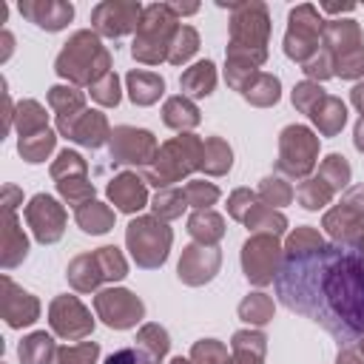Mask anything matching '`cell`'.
I'll return each mask as SVG.
<instances>
[{
  "label": "cell",
  "instance_id": "6da1fadb",
  "mask_svg": "<svg viewBox=\"0 0 364 364\" xmlns=\"http://www.w3.org/2000/svg\"><path fill=\"white\" fill-rule=\"evenodd\" d=\"M279 301L324 327L338 344L364 336V253L347 242H324L299 228L276 270Z\"/></svg>",
  "mask_w": 364,
  "mask_h": 364
},
{
  "label": "cell",
  "instance_id": "7a4b0ae2",
  "mask_svg": "<svg viewBox=\"0 0 364 364\" xmlns=\"http://www.w3.org/2000/svg\"><path fill=\"white\" fill-rule=\"evenodd\" d=\"M222 9H230V46L228 60H245V63H264L267 57V34H270V14L267 6L259 0L250 3H219Z\"/></svg>",
  "mask_w": 364,
  "mask_h": 364
},
{
  "label": "cell",
  "instance_id": "3957f363",
  "mask_svg": "<svg viewBox=\"0 0 364 364\" xmlns=\"http://www.w3.org/2000/svg\"><path fill=\"white\" fill-rule=\"evenodd\" d=\"M179 17L171 9V3H151L142 11V20L136 26V37L131 46V54L139 63L156 65L162 60H168V51L173 46V37L179 31Z\"/></svg>",
  "mask_w": 364,
  "mask_h": 364
},
{
  "label": "cell",
  "instance_id": "277c9868",
  "mask_svg": "<svg viewBox=\"0 0 364 364\" xmlns=\"http://www.w3.org/2000/svg\"><path fill=\"white\" fill-rule=\"evenodd\" d=\"M111 54L94 31H77L57 57V74L71 82H97L108 74Z\"/></svg>",
  "mask_w": 364,
  "mask_h": 364
},
{
  "label": "cell",
  "instance_id": "5b68a950",
  "mask_svg": "<svg viewBox=\"0 0 364 364\" xmlns=\"http://www.w3.org/2000/svg\"><path fill=\"white\" fill-rule=\"evenodd\" d=\"M321 40L324 51L333 57V74L341 80L364 74V40L355 20H327Z\"/></svg>",
  "mask_w": 364,
  "mask_h": 364
},
{
  "label": "cell",
  "instance_id": "8992f818",
  "mask_svg": "<svg viewBox=\"0 0 364 364\" xmlns=\"http://www.w3.org/2000/svg\"><path fill=\"white\" fill-rule=\"evenodd\" d=\"M287 23H290V26H287V34H284V54H287L290 60L307 63L310 57H316V54L321 51L318 37H321L327 20L318 17L316 6L301 3V6H296V9L290 11Z\"/></svg>",
  "mask_w": 364,
  "mask_h": 364
},
{
  "label": "cell",
  "instance_id": "52a82bcc",
  "mask_svg": "<svg viewBox=\"0 0 364 364\" xmlns=\"http://www.w3.org/2000/svg\"><path fill=\"white\" fill-rule=\"evenodd\" d=\"M125 239H128L131 256L136 259L139 267H156L168 256L171 230L162 222H156V219H134L128 225Z\"/></svg>",
  "mask_w": 364,
  "mask_h": 364
},
{
  "label": "cell",
  "instance_id": "ba28073f",
  "mask_svg": "<svg viewBox=\"0 0 364 364\" xmlns=\"http://www.w3.org/2000/svg\"><path fill=\"white\" fill-rule=\"evenodd\" d=\"M199 151H202V145H199L196 136L171 139V142L159 151L156 165L148 168V179H151L154 185H168V182L185 176L188 171H193V168L199 165V162H196V159H202Z\"/></svg>",
  "mask_w": 364,
  "mask_h": 364
},
{
  "label": "cell",
  "instance_id": "9c48e42d",
  "mask_svg": "<svg viewBox=\"0 0 364 364\" xmlns=\"http://www.w3.org/2000/svg\"><path fill=\"white\" fill-rule=\"evenodd\" d=\"M142 11H145V6H139L134 0H105V3H97L94 6L91 23H94L97 34L117 40V37H122L131 28L139 26Z\"/></svg>",
  "mask_w": 364,
  "mask_h": 364
},
{
  "label": "cell",
  "instance_id": "30bf717a",
  "mask_svg": "<svg viewBox=\"0 0 364 364\" xmlns=\"http://www.w3.org/2000/svg\"><path fill=\"white\" fill-rule=\"evenodd\" d=\"M316 151H318L316 136L304 125H290L282 134V159H279V168L287 171V173H293V176H304L313 168V162H316Z\"/></svg>",
  "mask_w": 364,
  "mask_h": 364
},
{
  "label": "cell",
  "instance_id": "8fae6325",
  "mask_svg": "<svg viewBox=\"0 0 364 364\" xmlns=\"http://www.w3.org/2000/svg\"><path fill=\"white\" fill-rule=\"evenodd\" d=\"M242 262H245V276H247L250 282H256V284L273 282V279H276V270H279V262H282L276 239H270V236H256V239H250V242L245 245Z\"/></svg>",
  "mask_w": 364,
  "mask_h": 364
},
{
  "label": "cell",
  "instance_id": "7c38bea8",
  "mask_svg": "<svg viewBox=\"0 0 364 364\" xmlns=\"http://www.w3.org/2000/svg\"><path fill=\"white\" fill-rule=\"evenodd\" d=\"M97 313L111 327H131V324H136L142 318L145 307L128 290H105V293L97 296Z\"/></svg>",
  "mask_w": 364,
  "mask_h": 364
},
{
  "label": "cell",
  "instance_id": "4fadbf2b",
  "mask_svg": "<svg viewBox=\"0 0 364 364\" xmlns=\"http://www.w3.org/2000/svg\"><path fill=\"white\" fill-rule=\"evenodd\" d=\"M156 142L148 131H139V128H117L111 134V156L114 162H148L151 154H154Z\"/></svg>",
  "mask_w": 364,
  "mask_h": 364
},
{
  "label": "cell",
  "instance_id": "5bb4252c",
  "mask_svg": "<svg viewBox=\"0 0 364 364\" xmlns=\"http://www.w3.org/2000/svg\"><path fill=\"white\" fill-rule=\"evenodd\" d=\"M20 14L26 20H31L34 26L46 28V31H60L71 23L74 6L65 3V0H23Z\"/></svg>",
  "mask_w": 364,
  "mask_h": 364
},
{
  "label": "cell",
  "instance_id": "9a60e30c",
  "mask_svg": "<svg viewBox=\"0 0 364 364\" xmlns=\"http://www.w3.org/2000/svg\"><path fill=\"white\" fill-rule=\"evenodd\" d=\"M26 216H28V222H31V228H34V233H37L40 242H54V239H60L65 216H63L60 205H57L51 196H43V193L34 196L31 205H28V210H26Z\"/></svg>",
  "mask_w": 364,
  "mask_h": 364
},
{
  "label": "cell",
  "instance_id": "2e32d148",
  "mask_svg": "<svg viewBox=\"0 0 364 364\" xmlns=\"http://www.w3.org/2000/svg\"><path fill=\"white\" fill-rule=\"evenodd\" d=\"M51 324L60 336H68V338H80L91 330V318L85 307L71 296H63L51 304Z\"/></svg>",
  "mask_w": 364,
  "mask_h": 364
},
{
  "label": "cell",
  "instance_id": "e0dca14e",
  "mask_svg": "<svg viewBox=\"0 0 364 364\" xmlns=\"http://www.w3.org/2000/svg\"><path fill=\"white\" fill-rule=\"evenodd\" d=\"M219 267V253L210 247H188L182 262H179V279L188 284H202L208 282Z\"/></svg>",
  "mask_w": 364,
  "mask_h": 364
},
{
  "label": "cell",
  "instance_id": "ac0fdd59",
  "mask_svg": "<svg viewBox=\"0 0 364 364\" xmlns=\"http://www.w3.org/2000/svg\"><path fill=\"white\" fill-rule=\"evenodd\" d=\"M108 196H111V202H114L119 210L134 213V210H139V208L145 205V185H142L136 176L122 173V176H117V179L108 185Z\"/></svg>",
  "mask_w": 364,
  "mask_h": 364
},
{
  "label": "cell",
  "instance_id": "d6986e66",
  "mask_svg": "<svg viewBox=\"0 0 364 364\" xmlns=\"http://www.w3.org/2000/svg\"><path fill=\"white\" fill-rule=\"evenodd\" d=\"M6 318L11 327H20V324H31L37 318V301L28 296V293H20L14 290V284L6 279Z\"/></svg>",
  "mask_w": 364,
  "mask_h": 364
},
{
  "label": "cell",
  "instance_id": "ffe728a7",
  "mask_svg": "<svg viewBox=\"0 0 364 364\" xmlns=\"http://www.w3.org/2000/svg\"><path fill=\"white\" fill-rule=\"evenodd\" d=\"M310 117H313V122L330 136V134H336V131L344 125L347 111H344V102H341V100H336V97H321V100L310 108Z\"/></svg>",
  "mask_w": 364,
  "mask_h": 364
},
{
  "label": "cell",
  "instance_id": "44dd1931",
  "mask_svg": "<svg viewBox=\"0 0 364 364\" xmlns=\"http://www.w3.org/2000/svg\"><path fill=\"white\" fill-rule=\"evenodd\" d=\"M162 88H165L162 77H156V74H151V71H131V74H128V91H131V100H134L136 105H151V102H156L159 94H162Z\"/></svg>",
  "mask_w": 364,
  "mask_h": 364
},
{
  "label": "cell",
  "instance_id": "7402d4cb",
  "mask_svg": "<svg viewBox=\"0 0 364 364\" xmlns=\"http://www.w3.org/2000/svg\"><path fill=\"white\" fill-rule=\"evenodd\" d=\"M216 85V68L210 60H202L196 65H191L185 74H182V88L191 94V97H208Z\"/></svg>",
  "mask_w": 364,
  "mask_h": 364
},
{
  "label": "cell",
  "instance_id": "603a6c76",
  "mask_svg": "<svg viewBox=\"0 0 364 364\" xmlns=\"http://www.w3.org/2000/svg\"><path fill=\"white\" fill-rule=\"evenodd\" d=\"M48 100H51V105L60 111V131L65 134V131H68V125H71V119H74V114H77V111H82V94H80V91H74V88L54 85V88H51V94H48Z\"/></svg>",
  "mask_w": 364,
  "mask_h": 364
},
{
  "label": "cell",
  "instance_id": "cb8c5ba5",
  "mask_svg": "<svg viewBox=\"0 0 364 364\" xmlns=\"http://www.w3.org/2000/svg\"><path fill=\"white\" fill-rule=\"evenodd\" d=\"M105 117L102 114H97V111H82V125H74L71 131H68V136L71 139H77L80 145H91V148H97V145H102V139H105Z\"/></svg>",
  "mask_w": 364,
  "mask_h": 364
},
{
  "label": "cell",
  "instance_id": "d4e9b609",
  "mask_svg": "<svg viewBox=\"0 0 364 364\" xmlns=\"http://www.w3.org/2000/svg\"><path fill=\"white\" fill-rule=\"evenodd\" d=\"M68 279H71V284H74L77 290H91V287H97V282L105 279L97 253H94V256H80V259H74V264H71V270H68Z\"/></svg>",
  "mask_w": 364,
  "mask_h": 364
},
{
  "label": "cell",
  "instance_id": "484cf974",
  "mask_svg": "<svg viewBox=\"0 0 364 364\" xmlns=\"http://www.w3.org/2000/svg\"><path fill=\"white\" fill-rule=\"evenodd\" d=\"M245 100H250L253 105H270L279 100V80L273 74H256L245 88H242Z\"/></svg>",
  "mask_w": 364,
  "mask_h": 364
},
{
  "label": "cell",
  "instance_id": "4316f807",
  "mask_svg": "<svg viewBox=\"0 0 364 364\" xmlns=\"http://www.w3.org/2000/svg\"><path fill=\"white\" fill-rule=\"evenodd\" d=\"M77 222H80V228H82L85 233H105V230L111 228L114 216H111V210L102 208L100 202H85V205L77 208Z\"/></svg>",
  "mask_w": 364,
  "mask_h": 364
},
{
  "label": "cell",
  "instance_id": "83f0119b",
  "mask_svg": "<svg viewBox=\"0 0 364 364\" xmlns=\"http://www.w3.org/2000/svg\"><path fill=\"white\" fill-rule=\"evenodd\" d=\"M165 122L171 128H193L199 122V111L191 100L185 97H171L165 102Z\"/></svg>",
  "mask_w": 364,
  "mask_h": 364
},
{
  "label": "cell",
  "instance_id": "f1b7e54d",
  "mask_svg": "<svg viewBox=\"0 0 364 364\" xmlns=\"http://www.w3.org/2000/svg\"><path fill=\"white\" fill-rule=\"evenodd\" d=\"M233 350H236V358L230 364H262L264 338L259 333H236L233 336Z\"/></svg>",
  "mask_w": 364,
  "mask_h": 364
},
{
  "label": "cell",
  "instance_id": "f546056e",
  "mask_svg": "<svg viewBox=\"0 0 364 364\" xmlns=\"http://www.w3.org/2000/svg\"><path fill=\"white\" fill-rule=\"evenodd\" d=\"M196 48H199V34H196V28L179 26V31H176V37H173V46H171V51H168V60H171L173 65H182V63H188V60L196 54Z\"/></svg>",
  "mask_w": 364,
  "mask_h": 364
},
{
  "label": "cell",
  "instance_id": "4dcf8cb0",
  "mask_svg": "<svg viewBox=\"0 0 364 364\" xmlns=\"http://www.w3.org/2000/svg\"><path fill=\"white\" fill-rule=\"evenodd\" d=\"M208 173H225L230 168V148L222 139H208L202 148V162H199Z\"/></svg>",
  "mask_w": 364,
  "mask_h": 364
},
{
  "label": "cell",
  "instance_id": "1f68e13d",
  "mask_svg": "<svg viewBox=\"0 0 364 364\" xmlns=\"http://www.w3.org/2000/svg\"><path fill=\"white\" fill-rule=\"evenodd\" d=\"M51 353H54V344H51V338H48L46 333H34L31 338H26V341L20 344V358H23V364H48Z\"/></svg>",
  "mask_w": 364,
  "mask_h": 364
},
{
  "label": "cell",
  "instance_id": "d6a6232c",
  "mask_svg": "<svg viewBox=\"0 0 364 364\" xmlns=\"http://www.w3.org/2000/svg\"><path fill=\"white\" fill-rule=\"evenodd\" d=\"M139 350H142L154 364H159L162 355H165V350H168V336H165V330L156 327V324H148V327L139 333Z\"/></svg>",
  "mask_w": 364,
  "mask_h": 364
},
{
  "label": "cell",
  "instance_id": "836d02e7",
  "mask_svg": "<svg viewBox=\"0 0 364 364\" xmlns=\"http://www.w3.org/2000/svg\"><path fill=\"white\" fill-rule=\"evenodd\" d=\"M191 233H193L196 239H202V242H216V239L225 233V228H222V219H219L216 213L199 210V213L191 219Z\"/></svg>",
  "mask_w": 364,
  "mask_h": 364
},
{
  "label": "cell",
  "instance_id": "e575fe53",
  "mask_svg": "<svg viewBox=\"0 0 364 364\" xmlns=\"http://www.w3.org/2000/svg\"><path fill=\"white\" fill-rule=\"evenodd\" d=\"M51 145H54V134L46 128V131H40V134H34V136L20 139V154H23L28 162H40V159L51 151Z\"/></svg>",
  "mask_w": 364,
  "mask_h": 364
},
{
  "label": "cell",
  "instance_id": "d590c367",
  "mask_svg": "<svg viewBox=\"0 0 364 364\" xmlns=\"http://www.w3.org/2000/svg\"><path fill=\"white\" fill-rule=\"evenodd\" d=\"M299 196H301V205H304L307 210H316V208H321V205L333 196V188H330L324 179H307V182L299 188Z\"/></svg>",
  "mask_w": 364,
  "mask_h": 364
},
{
  "label": "cell",
  "instance_id": "8d00e7d4",
  "mask_svg": "<svg viewBox=\"0 0 364 364\" xmlns=\"http://www.w3.org/2000/svg\"><path fill=\"white\" fill-rule=\"evenodd\" d=\"M239 313H242V318H245V321L264 324V321L270 318V313H273V304H270V299H264L262 293H253L250 299H245V301H242Z\"/></svg>",
  "mask_w": 364,
  "mask_h": 364
},
{
  "label": "cell",
  "instance_id": "74e56055",
  "mask_svg": "<svg viewBox=\"0 0 364 364\" xmlns=\"http://www.w3.org/2000/svg\"><path fill=\"white\" fill-rule=\"evenodd\" d=\"M347 176H350V165L344 162V156L330 154L327 162H324V168H321V179L336 191V188H341L347 182Z\"/></svg>",
  "mask_w": 364,
  "mask_h": 364
},
{
  "label": "cell",
  "instance_id": "f35d334b",
  "mask_svg": "<svg viewBox=\"0 0 364 364\" xmlns=\"http://www.w3.org/2000/svg\"><path fill=\"white\" fill-rule=\"evenodd\" d=\"M91 94H94V100L102 102V105H117V102H119V80H117V74L108 71L102 80H97V82L91 85Z\"/></svg>",
  "mask_w": 364,
  "mask_h": 364
},
{
  "label": "cell",
  "instance_id": "ab89813d",
  "mask_svg": "<svg viewBox=\"0 0 364 364\" xmlns=\"http://www.w3.org/2000/svg\"><path fill=\"white\" fill-rule=\"evenodd\" d=\"M185 193L182 191H162L156 199H154V208H156V213L159 216H165V219H173V216H179L182 213V208H185Z\"/></svg>",
  "mask_w": 364,
  "mask_h": 364
},
{
  "label": "cell",
  "instance_id": "60d3db41",
  "mask_svg": "<svg viewBox=\"0 0 364 364\" xmlns=\"http://www.w3.org/2000/svg\"><path fill=\"white\" fill-rule=\"evenodd\" d=\"M216 196H219V191H216L213 185H208V182H191V185L185 188V199H188L191 205H196V208L213 205Z\"/></svg>",
  "mask_w": 364,
  "mask_h": 364
},
{
  "label": "cell",
  "instance_id": "b9f144b4",
  "mask_svg": "<svg viewBox=\"0 0 364 364\" xmlns=\"http://www.w3.org/2000/svg\"><path fill=\"white\" fill-rule=\"evenodd\" d=\"M245 222H247L250 228H267V230H273V233H282V230H284V219H282L279 213L262 210V208H256L250 216H245Z\"/></svg>",
  "mask_w": 364,
  "mask_h": 364
},
{
  "label": "cell",
  "instance_id": "7bdbcfd3",
  "mask_svg": "<svg viewBox=\"0 0 364 364\" xmlns=\"http://www.w3.org/2000/svg\"><path fill=\"white\" fill-rule=\"evenodd\" d=\"M321 97H324L321 88L313 85V82H301V85H296V91H293V102H296V108H301V111H307V114H310V108H313Z\"/></svg>",
  "mask_w": 364,
  "mask_h": 364
},
{
  "label": "cell",
  "instance_id": "ee69618b",
  "mask_svg": "<svg viewBox=\"0 0 364 364\" xmlns=\"http://www.w3.org/2000/svg\"><path fill=\"white\" fill-rule=\"evenodd\" d=\"M97 358V344H82L74 350H60L57 364H94Z\"/></svg>",
  "mask_w": 364,
  "mask_h": 364
},
{
  "label": "cell",
  "instance_id": "f6af8a7d",
  "mask_svg": "<svg viewBox=\"0 0 364 364\" xmlns=\"http://www.w3.org/2000/svg\"><path fill=\"white\" fill-rule=\"evenodd\" d=\"M304 65V74L307 77H318V80H324V77H330L333 74V57L321 48L316 57H310L307 63H301Z\"/></svg>",
  "mask_w": 364,
  "mask_h": 364
},
{
  "label": "cell",
  "instance_id": "bcb514c9",
  "mask_svg": "<svg viewBox=\"0 0 364 364\" xmlns=\"http://www.w3.org/2000/svg\"><path fill=\"white\" fill-rule=\"evenodd\" d=\"M262 196L273 205H287L290 202V188L282 182V179H264L262 185Z\"/></svg>",
  "mask_w": 364,
  "mask_h": 364
},
{
  "label": "cell",
  "instance_id": "7dc6e473",
  "mask_svg": "<svg viewBox=\"0 0 364 364\" xmlns=\"http://www.w3.org/2000/svg\"><path fill=\"white\" fill-rule=\"evenodd\" d=\"M105 364H154L139 347H125V350H117L105 358Z\"/></svg>",
  "mask_w": 364,
  "mask_h": 364
},
{
  "label": "cell",
  "instance_id": "c3c4849f",
  "mask_svg": "<svg viewBox=\"0 0 364 364\" xmlns=\"http://www.w3.org/2000/svg\"><path fill=\"white\" fill-rule=\"evenodd\" d=\"M253 202V193L250 191H236L233 196H230V213L236 216V219H245V208Z\"/></svg>",
  "mask_w": 364,
  "mask_h": 364
},
{
  "label": "cell",
  "instance_id": "681fc988",
  "mask_svg": "<svg viewBox=\"0 0 364 364\" xmlns=\"http://www.w3.org/2000/svg\"><path fill=\"white\" fill-rule=\"evenodd\" d=\"M321 9H324L327 14H344V11H353L355 6H353V3H344V6H338V3H321Z\"/></svg>",
  "mask_w": 364,
  "mask_h": 364
},
{
  "label": "cell",
  "instance_id": "f907efd6",
  "mask_svg": "<svg viewBox=\"0 0 364 364\" xmlns=\"http://www.w3.org/2000/svg\"><path fill=\"white\" fill-rule=\"evenodd\" d=\"M171 9L176 11V17H179V14H196V11H199L196 3H188V6H182V3H171Z\"/></svg>",
  "mask_w": 364,
  "mask_h": 364
},
{
  "label": "cell",
  "instance_id": "816d5d0a",
  "mask_svg": "<svg viewBox=\"0 0 364 364\" xmlns=\"http://www.w3.org/2000/svg\"><path fill=\"white\" fill-rule=\"evenodd\" d=\"M353 102L358 105V111L364 114V82H358L355 88H353Z\"/></svg>",
  "mask_w": 364,
  "mask_h": 364
},
{
  "label": "cell",
  "instance_id": "f5cc1de1",
  "mask_svg": "<svg viewBox=\"0 0 364 364\" xmlns=\"http://www.w3.org/2000/svg\"><path fill=\"white\" fill-rule=\"evenodd\" d=\"M338 364H361V358L353 350H344V353H338Z\"/></svg>",
  "mask_w": 364,
  "mask_h": 364
},
{
  "label": "cell",
  "instance_id": "db71d44e",
  "mask_svg": "<svg viewBox=\"0 0 364 364\" xmlns=\"http://www.w3.org/2000/svg\"><path fill=\"white\" fill-rule=\"evenodd\" d=\"M355 145L364 151V119L358 122V128H355Z\"/></svg>",
  "mask_w": 364,
  "mask_h": 364
},
{
  "label": "cell",
  "instance_id": "11a10c76",
  "mask_svg": "<svg viewBox=\"0 0 364 364\" xmlns=\"http://www.w3.org/2000/svg\"><path fill=\"white\" fill-rule=\"evenodd\" d=\"M361 355H364V338H361Z\"/></svg>",
  "mask_w": 364,
  "mask_h": 364
}]
</instances>
